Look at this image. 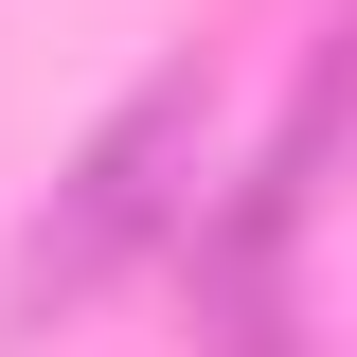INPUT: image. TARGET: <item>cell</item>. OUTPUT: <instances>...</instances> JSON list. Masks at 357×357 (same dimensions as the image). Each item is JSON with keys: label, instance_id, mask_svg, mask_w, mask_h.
Returning a JSON list of instances; mask_svg holds the SVG:
<instances>
[{"label": "cell", "instance_id": "2", "mask_svg": "<svg viewBox=\"0 0 357 357\" xmlns=\"http://www.w3.org/2000/svg\"><path fill=\"white\" fill-rule=\"evenodd\" d=\"M357 161V18L321 36V72H304V107L268 126V161H250V197H232V232H215V340L232 357H286V232H304V197Z\"/></svg>", "mask_w": 357, "mask_h": 357}, {"label": "cell", "instance_id": "1", "mask_svg": "<svg viewBox=\"0 0 357 357\" xmlns=\"http://www.w3.org/2000/svg\"><path fill=\"white\" fill-rule=\"evenodd\" d=\"M197 107H215V72H197V54H161V72L72 143L54 215L18 232V268H0V340H54L72 304H107V286H126V250L178 215V178H197Z\"/></svg>", "mask_w": 357, "mask_h": 357}]
</instances>
